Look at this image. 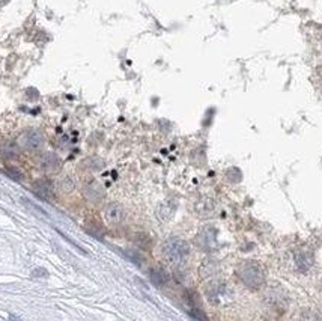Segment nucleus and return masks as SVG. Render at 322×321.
I'll use <instances>...</instances> for the list:
<instances>
[{
  "label": "nucleus",
  "mask_w": 322,
  "mask_h": 321,
  "mask_svg": "<svg viewBox=\"0 0 322 321\" xmlns=\"http://www.w3.org/2000/svg\"><path fill=\"white\" fill-rule=\"evenodd\" d=\"M236 274H238L239 280L250 289H259L265 285V279H266L265 268L256 261L242 262L238 267Z\"/></svg>",
  "instance_id": "f03ea898"
},
{
  "label": "nucleus",
  "mask_w": 322,
  "mask_h": 321,
  "mask_svg": "<svg viewBox=\"0 0 322 321\" xmlns=\"http://www.w3.org/2000/svg\"><path fill=\"white\" fill-rule=\"evenodd\" d=\"M103 216H104L106 223H109L112 226H116V225H121L125 220V210H124V207L121 204L112 202L104 208Z\"/></svg>",
  "instance_id": "20e7f679"
},
{
  "label": "nucleus",
  "mask_w": 322,
  "mask_h": 321,
  "mask_svg": "<svg viewBox=\"0 0 322 321\" xmlns=\"http://www.w3.org/2000/svg\"><path fill=\"white\" fill-rule=\"evenodd\" d=\"M17 142H19L20 148H23L26 151H38L44 145V137H43L41 131H38V130H28V131L22 133V136L19 137Z\"/></svg>",
  "instance_id": "7ed1b4c3"
},
{
  "label": "nucleus",
  "mask_w": 322,
  "mask_h": 321,
  "mask_svg": "<svg viewBox=\"0 0 322 321\" xmlns=\"http://www.w3.org/2000/svg\"><path fill=\"white\" fill-rule=\"evenodd\" d=\"M215 231L212 228H205L202 231V234L199 235V244L205 249V250H212L215 247Z\"/></svg>",
  "instance_id": "6e6552de"
},
{
  "label": "nucleus",
  "mask_w": 322,
  "mask_h": 321,
  "mask_svg": "<svg viewBox=\"0 0 322 321\" xmlns=\"http://www.w3.org/2000/svg\"><path fill=\"white\" fill-rule=\"evenodd\" d=\"M2 154L7 158H17L19 157V151H17L16 145H13V143H5L2 146Z\"/></svg>",
  "instance_id": "9b49d317"
},
{
  "label": "nucleus",
  "mask_w": 322,
  "mask_h": 321,
  "mask_svg": "<svg viewBox=\"0 0 322 321\" xmlns=\"http://www.w3.org/2000/svg\"><path fill=\"white\" fill-rule=\"evenodd\" d=\"M295 262H296V267L301 270V271H305L311 264H313V256L310 252H299L295 258Z\"/></svg>",
  "instance_id": "1a4fd4ad"
},
{
  "label": "nucleus",
  "mask_w": 322,
  "mask_h": 321,
  "mask_svg": "<svg viewBox=\"0 0 322 321\" xmlns=\"http://www.w3.org/2000/svg\"><path fill=\"white\" fill-rule=\"evenodd\" d=\"M40 163H41V168L46 172H50V174L58 172L61 169V160L55 152H44L40 157Z\"/></svg>",
  "instance_id": "0eeeda50"
},
{
  "label": "nucleus",
  "mask_w": 322,
  "mask_h": 321,
  "mask_svg": "<svg viewBox=\"0 0 322 321\" xmlns=\"http://www.w3.org/2000/svg\"><path fill=\"white\" fill-rule=\"evenodd\" d=\"M163 258L164 261L175 268H179L187 264L190 256V246L185 240L179 237H172L163 244Z\"/></svg>",
  "instance_id": "f257e3e1"
},
{
  "label": "nucleus",
  "mask_w": 322,
  "mask_h": 321,
  "mask_svg": "<svg viewBox=\"0 0 322 321\" xmlns=\"http://www.w3.org/2000/svg\"><path fill=\"white\" fill-rule=\"evenodd\" d=\"M151 279H152V282L157 286H161V285H164L167 282V274H166V271H163V270L158 268V270H154L151 273Z\"/></svg>",
  "instance_id": "9d476101"
},
{
  "label": "nucleus",
  "mask_w": 322,
  "mask_h": 321,
  "mask_svg": "<svg viewBox=\"0 0 322 321\" xmlns=\"http://www.w3.org/2000/svg\"><path fill=\"white\" fill-rule=\"evenodd\" d=\"M8 174L13 177V178H16V180H20L23 175H22V172H19L17 169H8Z\"/></svg>",
  "instance_id": "f8f14e48"
},
{
  "label": "nucleus",
  "mask_w": 322,
  "mask_h": 321,
  "mask_svg": "<svg viewBox=\"0 0 322 321\" xmlns=\"http://www.w3.org/2000/svg\"><path fill=\"white\" fill-rule=\"evenodd\" d=\"M34 193H35L40 199H43V201H46V202H53V201L56 199L55 187H53V184H52L49 180H46V178L37 180V181L34 183Z\"/></svg>",
  "instance_id": "423d86ee"
},
{
  "label": "nucleus",
  "mask_w": 322,
  "mask_h": 321,
  "mask_svg": "<svg viewBox=\"0 0 322 321\" xmlns=\"http://www.w3.org/2000/svg\"><path fill=\"white\" fill-rule=\"evenodd\" d=\"M83 195L91 202H101L106 198V190H104V186L100 181L89 180L83 186Z\"/></svg>",
  "instance_id": "39448f33"
}]
</instances>
